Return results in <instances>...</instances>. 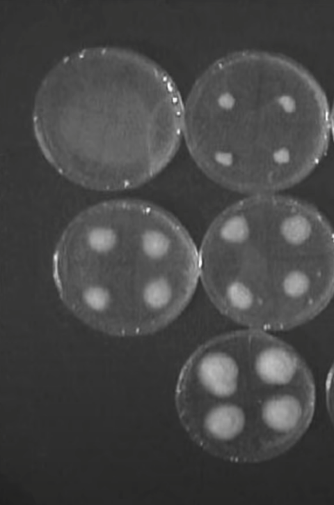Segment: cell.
<instances>
[{
	"label": "cell",
	"mask_w": 334,
	"mask_h": 505,
	"mask_svg": "<svg viewBox=\"0 0 334 505\" xmlns=\"http://www.w3.org/2000/svg\"><path fill=\"white\" fill-rule=\"evenodd\" d=\"M184 106L169 75L152 59L120 47H87L44 77L33 129L61 176L90 190L121 191L147 183L173 159Z\"/></svg>",
	"instance_id": "6da1fadb"
},
{
	"label": "cell",
	"mask_w": 334,
	"mask_h": 505,
	"mask_svg": "<svg viewBox=\"0 0 334 505\" xmlns=\"http://www.w3.org/2000/svg\"><path fill=\"white\" fill-rule=\"evenodd\" d=\"M331 135L326 96L302 65L247 50L212 63L184 106L183 136L198 167L220 186L249 195L299 183Z\"/></svg>",
	"instance_id": "7a4b0ae2"
},
{
	"label": "cell",
	"mask_w": 334,
	"mask_h": 505,
	"mask_svg": "<svg viewBox=\"0 0 334 505\" xmlns=\"http://www.w3.org/2000/svg\"><path fill=\"white\" fill-rule=\"evenodd\" d=\"M51 271L59 298L79 320L117 337L154 333L190 303L199 252L186 228L150 202L95 204L59 237Z\"/></svg>",
	"instance_id": "3957f363"
},
{
	"label": "cell",
	"mask_w": 334,
	"mask_h": 505,
	"mask_svg": "<svg viewBox=\"0 0 334 505\" xmlns=\"http://www.w3.org/2000/svg\"><path fill=\"white\" fill-rule=\"evenodd\" d=\"M199 260L212 303L247 328H296L334 296V230L294 197L256 194L232 204L209 227Z\"/></svg>",
	"instance_id": "277c9868"
},
{
	"label": "cell",
	"mask_w": 334,
	"mask_h": 505,
	"mask_svg": "<svg viewBox=\"0 0 334 505\" xmlns=\"http://www.w3.org/2000/svg\"><path fill=\"white\" fill-rule=\"evenodd\" d=\"M312 372L291 345L260 329L221 334L184 363L175 405L191 439L209 455L255 464L305 434L316 407Z\"/></svg>",
	"instance_id": "5b68a950"
},
{
	"label": "cell",
	"mask_w": 334,
	"mask_h": 505,
	"mask_svg": "<svg viewBox=\"0 0 334 505\" xmlns=\"http://www.w3.org/2000/svg\"><path fill=\"white\" fill-rule=\"evenodd\" d=\"M325 399L328 414L334 426V361L328 370L326 379Z\"/></svg>",
	"instance_id": "8992f818"
},
{
	"label": "cell",
	"mask_w": 334,
	"mask_h": 505,
	"mask_svg": "<svg viewBox=\"0 0 334 505\" xmlns=\"http://www.w3.org/2000/svg\"><path fill=\"white\" fill-rule=\"evenodd\" d=\"M331 135L334 141V102L331 112Z\"/></svg>",
	"instance_id": "52a82bcc"
}]
</instances>
